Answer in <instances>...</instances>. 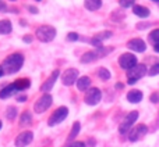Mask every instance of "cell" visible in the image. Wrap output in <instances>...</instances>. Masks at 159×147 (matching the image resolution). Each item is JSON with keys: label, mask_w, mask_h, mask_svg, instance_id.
Instances as JSON below:
<instances>
[{"label": "cell", "mask_w": 159, "mask_h": 147, "mask_svg": "<svg viewBox=\"0 0 159 147\" xmlns=\"http://www.w3.org/2000/svg\"><path fill=\"white\" fill-rule=\"evenodd\" d=\"M4 74H6V72H4V69H3V67L0 65V78H2V76L4 75Z\"/></svg>", "instance_id": "cell-38"}, {"label": "cell", "mask_w": 159, "mask_h": 147, "mask_svg": "<svg viewBox=\"0 0 159 147\" xmlns=\"http://www.w3.org/2000/svg\"><path fill=\"white\" fill-rule=\"evenodd\" d=\"M119 4H120L123 8H129V7H133V6L135 4V0H119Z\"/></svg>", "instance_id": "cell-27"}, {"label": "cell", "mask_w": 159, "mask_h": 147, "mask_svg": "<svg viewBox=\"0 0 159 147\" xmlns=\"http://www.w3.org/2000/svg\"><path fill=\"white\" fill-rule=\"evenodd\" d=\"M80 39V36H78V33H75V32H70L69 35H67V40H70V42H75V40H78Z\"/></svg>", "instance_id": "cell-29"}, {"label": "cell", "mask_w": 159, "mask_h": 147, "mask_svg": "<svg viewBox=\"0 0 159 147\" xmlns=\"http://www.w3.org/2000/svg\"><path fill=\"white\" fill-rule=\"evenodd\" d=\"M93 146H95V140L91 139L89 142H88V147H93Z\"/></svg>", "instance_id": "cell-36"}, {"label": "cell", "mask_w": 159, "mask_h": 147, "mask_svg": "<svg viewBox=\"0 0 159 147\" xmlns=\"http://www.w3.org/2000/svg\"><path fill=\"white\" fill-rule=\"evenodd\" d=\"M28 10H30L31 13H34V14L38 13V8H36V7H28Z\"/></svg>", "instance_id": "cell-35"}, {"label": "cell", "mask_w": 159, "mask_h": 147, "mask_svg": "<svg viewBox=\"0 0 159 147\" xmlns=\"http://www.w3.org/2000/svg\"><path fill=\"white\" fill-rule=\"evenodd\" d=\"M148 40L152 43V46H154V44H159V28H158V29H154V31H151V32H149Z\"/></svg>", "instance_id": "cell-23"}, {"label": "cell", "mask_w": 159, "mask_h": 147, "mask_svg": "<svg viewBox=\"0 0 159 147\" xmlns=\"http://www.w3.org/2000/svg\"><path fill=\"white\" fill-rule=\"evenodd\" d=\"M137 64H138V60L133 53H123V54L119 57V65L123 69H126V71L131 69L133 67H135Z\"/></svg>", "instance_id": "cell-7"}, {"label": "cell", "mask_w": 159, "mask_h": 147, "mask_svg": "<svg viewBox=\"0 0 159 147\" xmlns=\"http://www.w3.org/2000/svg\"><path fill=\"white\" fill-rule=\"evenodd\" d=\"M27 100V96H18L17 97V101H25Z\"/></svg>", "instance_id": "cell-34"}, {"label": "cell", "mask_w": 159, "mask_h": 147, "mask_svg": "<svg viewBox=\"0 0 159 147\" xmlns=\"http://www.w3.org/2000/svg\"><path fill=\"white\" fill-rule=\"evenodd\" d=\"M6 10H7V6H6L4 3L0 0V11H6Z\"/></svg>", "instance_id": "cell-33"}, {"label": "cell", "mask_w": 159, "mask_h": 147, "mask_svg": "<svg viewBox=\"0 0 159 147\" xmlns=\"http://www.w3.org/2000/svg\"><path fill=\"white\" fill-rule=\"evenodd\" d=\"M67 115H69V108H67V107H59V108L55 110V112L49 117L48 125L55 126V125H57V124L63 122V121L67 118Z\"/></svg>", "instance_id": "cell-4"}, {"label": "cell", "mask_w": 159, "mask_h": 147, "mask_svg": "<svg viewBox=\"0 0 159 147\" xmlns=\"http://www.w3.org/2000/svg\"><path fill=\"white\" fill-rule=\"evenodd\" d=\"M148 74V68L145 64H137L135 67H133L131 69L127 71V83L134 85L140 81L143 76H145Z\"/></svg>", "instance_id": "cell-2"}, {"label": "cell", "mask_w": 159, "mask_h": 147, "mask_svg": "<svg viewBox=\"0 0 159 147\" xmlns=\"http://www.w3.org/2000/svg\"><path fill=\"white\" fill-rule=\"evenodd\" d=\"M35 35L41 42H52L56 38V29L50 25H42L36 29Z\"/></svg>", "instance_id": "cell-3"}, {"label": "cell", "mask_w": 159, "mask_h": 147, "mask_svg": "<svg viewBox=\"0 0 159 147\" xmlns=\"http://www.w3.org/2000/svg\"><path fill=\"white\" fill-rule=\"evenodd\" d=\"M147 133H148V128H147V125H144V124H138V125L133 126V128L130 129L129 139H130V142H137V140L143 139Z\"/></svg>", "instance_id": "cell-9"}, {"label": "cell", "mask_w": 159, "mask_h": 147, "mask_svg": "<svg viewBox=\"0 0 159 147\" xmlns=\"http://www.w3.org/2000/svg\"><path fill=\"white\" fill-rule=\"evenodd\" d=\"M17 115H18V111H17L16 107H8L7 111H6V117H7L10 121H13Z\"/></svg>", "instance_id": "cell-26"}, {"label": "cell", "mask_w": 159, "mask_h": 147, "mask_svg": "<svg viewBox=\"0 0 159 147\" xmlns=\"http://www.w3.org/2000/svg\"><path fill=\"white\" fill-rule=\"evenodd\" d=\"M148 74H149V76H157V75H159V63L154 64V65L149 68Z\"/></svg>", "instance_id": "cell-28"}, {"label": "cell", "mask_w": 159, "mask_h": 147, "mask_svg": "<svg viewBox=\"0 0 159 147\" xmlns=\"http://www.w3.org/2000/svg\"><path fill=\"white\" fill-rule=\"evenodd\" d=\"M154 50L155 53H159V44H154Z\"/></svg>", "instance_id": "cell-39"}, {"label": "cell", "mask_w": 159, "mask_h": 147, "mask_svg": "<svg viewBox=\"0 0 159 147\" xmlns=\"http://www.w3.org/2000/svg\"><path fill=\"white\" fill-rule=\"evenodd\" d=\"M149 100H151V103L158 104L159 103V92H154V93H152L151 97H149Z\"/></svg>", "instance_id": "cell-30"}, {"label": "cell", "mask_w": 159, "mask_h": 147, "mask_svg": "<svg viewBox=\"0 0 159 147\" xmlns=\"http://www.w3.org/2000/svg\"><path fill=\"white\" fill-rule=\"evenodd\" d=\"M13 31V25L8 19H2L0 21V35H7Z\"/></svg>", "instance_id": "cell-19"}, {"label": "cell", "mask_w": 159, "mask_h": 147, "mask_svg": "<svg viewBox=\"0 0 159 147\" xmlns=\"http://www.w3.org/2000/svg\"><path fill=\"white\" fill-rule=\"evenodd\" d=\"M32 122V114L30 111H24L20 118V125H30Z\"/></svg>", "instance_id": "cell-22"}, {"label": "cell", "mask_w": 159, "mask_h": 147, "mask_svg": "<svg viewBox=\"0 0 159 147\" xmlns=\"http://www.w3.org/2000/svg\"><path fill=\"white\" fill-rule=\"evenodd\" d=\"M127 47L135 53H144L147 50V43L140 38H134L127 42Z\"/></svg>", "instance_id": "cell-12"}, {"label": "cell", "mask_w": 159, "mask_h": 147, "mask_svg": "<svg viewBox=\"0 0 159 147\" xmlns=\"http://www.w3.org/2000/svg\"><path fill=\"white\" fill-rule=\"evenodd\" d=\"M70 147H85V143L84 142H74L70 145Z\"/></svg>", "instance_id": "cell-31"}, {"label": "cell", "mask_w": 159, "mask_h": 147, "mask_svg": "<svg viewBox=\"0 0 159 147\" xmlns=\"http://www.w3.org/2000/svg\"><path fill=\"white\" fill-rule=\"evenodd\" d=\"M14 85H16V87H17V90H25V89H28V87L31 86V82H30V79H27V78H22V79H17L16 82H14Z\"/></svg>", "instance_id": "cell-20"}, {"label": "cell", "mask_w": 159, "mask_h": 147, "mask_svg": "<svg viewBox=\"0 0 159 147\" xmlns=\"http://www.w3.org/2000/svg\"><path fill=\"white\" fill-rule=\"evenodd\" d=\"M2 126H3V122H2V121H0V129H2Z\"/></svg>", "instance_id": "cell-40"}, {"label": "cell", "mask_w": 159, "mask_h": 147, "mask_svg": "<svg viewBox=\"0 0 159 147\" xmlns=\"http://www.w3.org/2000/svg\"><path fill=\"white\" fill-rule=\"evenodd\" d=\"M53 103V99L50 94H42L41 97L36 100V103L34 104V111L36 112V114H42V112H45L48 108H49L50 106H52Z\"/></svg>", "instance_id": "cell-5"}, {"label": "cell", "mask_w": 159, "mask_h": 147, "mask_svg": "<svg viewBox=\"0 0 159 147\" xmlns=\"http://www.w3.org/2000/svg\"><path fill=\"white\" fill-rule=\"evenodd\" d=\"M98 76L102 79V81H109L110 79V76H112V74H110L109 69H106V68H99L98 69Z\"/></svg>", "instance_id": "cell-25"}, {"label": "cell", "mask_w": 159, "mask_h": 147, "mask_svg": "<svg viewBox=\"0 0 159 147\" xmlns=\"http://www.w3.org/2000/svg\"><path fill=\"white\" fill-rule=\"evenodd\" d=\"M109 38H112V32H110V31H103V32H99L93 36V39H96V40H99V42H103Z\"/></svg>", "instance_id": "cell-24"}, {"label": "cell", "mask_w": 159, "mask_h": 147, "mask_svg": "<svg viewBox=\"0 0 159 147\" xmlns=\"http://www.w3.org/2000/svg\"><path fill=\"white\" fill-rule=\"evenodd\" d=\"M123 83H116V89H123Z\"/></svg>", "instance_id": "cell-37"}, {"label": "cell", "mask_w": 159, "mask_h": 147, "mask_svg": "<svg viewBox=\"0 0 159 147\" xmlns=\"http://www.w3.org/2000/svg\"><path fill=\"white\" fill-rule=\"evenodd\" d=\"M77 79H78V69H75V68L66 69V71L63 72V75H61V82H63V85H66V86L74 85L75 82H77Z\"/></svg>", "instance_id": "cell-11"}, {"label": "cell", "mask_w": 159, "mask_h": 147, "mask_svg": "<svg viewBox=\"0 0 159 147\" xmlns=\"http://www.w3.org/2000/svg\"><path fill=\"white\" fill-rule=\"evenodd\" d=\"M22 40H24L25 43H31V42H32V36H30V35H25L24 38H22Z\"/></svg>", "instance_id": "cell-32"}, {"label": "cell", "mask_w": 159, "mask_h": 147, "mask_svg": "<svg viewBox=\"0 0 159 147\" xmlns=\"http://www.w3.org/2000/svg\"><path fill=\"white\" fill-rule=\"evenodd\" d=\"M80 129H81V124H80L78 121H75V122L73 124L71 132H70V135H69V140H70V142H73V140L77 137V135L80 133Z\"/></svg>", "instance_id": "cell-21"}, {"label": "cell", "mask_w": 159, "mask_h": 147, "mask_svg": "<svg viewBox=\"0 0 159 147\" xmlns=\"http://www.w3.org/2000/svg\"><path fill=\"white\" fill-rule=\"evenodd\" d=\"M84 6L87 10L96 11L102 7V0H84Z\"/></svg>", "instance_id": "cell-18"}, {"label": "cell", "mask_w": 159, "mask_h": 147, "mask_svg": "<svg viewBox=\"0 0 159 147\" xmlns=\"http://www.w3.org/2000/svg\"><path fill=\"white\" fill-rule=\"evenodd\" d=\"M24 65V56L21 53H13L8 57H6V60L3 61L2 67L4 69L6 74H16Z\"/></svg>", "instance_id": "cell-1"}, {"label": "cell", "mask_w": 159, "mask_h": 147, "mask_svg": "<svg viewBox=\"0 0 159 147\" xmlns=\"http://www.w3.org/2000/svg\"><path fill=\"white\" fill-rule=\"evenodd\" d=\"M38 2H39V0H38Z\"/></svg>", "instance_id": "cell-43"}, {"label": "cell", "mask_w": 159, "mask_h": 147, "mask_svg": "<svg viewBox=\"0 0 159 147\" xmlns=\"http://www.w3.org/2000/svg\"><path fill=\"white\" fill-rule=\"evenodd\" d=\"M133 13H134L137 17H140V18H147V17H149L151 11H149V8H147L145 6L134 4L133 6Z\"/></svg>", "instance_id": "cell-16"}, {"label": "cell", "mask_w": 159, "mask_h": 147, "mask_svg": "<svg viewBox=\"0 0 159 147\" xmlns=\"http://www.w3.org/2000/svg\"><path fill=\"white\" fill-rule=\"evenodd\" d=\"M138 111H131L129 115H127L126 118H124V121L120 124V126H119V132H120L121 135H126L127 132H130V129L133 128V125L135 124V121L138 120Z\"/></svg>", "instance_id": "cell-6"}, {"label": "cell", "mask_w": 159, "mask_h": 147, "mask_svg": "<svg viewBox=\"0 0 159 147\" xmlns=\"http://www.w3.org/2000/svg\"><path fill=\"white\" fill-rule=\"evenodd\" d=\"M143 92L141 90H137V89H133V90H130L129 93H127V100L130 101V103H133V104H137V103H140L141 100H143Z\"/></svg>", "instance_id": "cell-14"}, {"label": "cell", "mask_w": 159, "mask_h": 147, "mask_svg": "<svg viewBox=\"0 0 159 147\" xmlns=\"http://www.w3.org/2000/svg\"><path fill=\"white\" fill-rule=\"evenodd\" d=\"M11 2H16V0H11Z\"/></svg>", "instance_id": "cell-42"}, {"label": "cell", "mask_w": 159, "mask_h": 147, "mask_svg": "<svg viewBox=\"0 0 159 147\" xmlns=\"http://www.w3.org/2000/svg\"><path fill=\"white\" fill-rule=\"evenodd\" d=\"M59 75H60L59 69H55V71L52 72V75H50L49 78L46 79V82H43V83H42V86H41V92H43V93L50 92V90H52V87L55 86V82L57 81Z\"/></svg>", "instance_id": "cell-13"}, {"label": "cell", "mask_w": 159, "mask_h": 147, "mask_svg": "<svg viewBox=\"0 0 159 147\" xmlns=\"http://www.w3.org/2000/svg\"><path fill=\"white\" fill-rule=\"evenodd\" d=\"M34 140V133L31 131H24L16 137L14 145L16 147H27L28 145H31Z\"/></svg>", "instance_id": "cell-10"}, {"label": "cell", "mask_w": 159, "mask_h": 147, "mask_svg": "<svg viewBox=\"0 0 159 147\" xmlns=\"http://www.w3.org/2000/svg\"><path fill=\"white\" fill-rule=\"evenodd\" d=\"M102 100V92L98 89V87H89L85 93L84 101L88 106H96L99 101Z\"/></svg>", "instance_id": "cell-8"}, {"label": "cell", "mask_w": 159, "mask_h": 147, "mask_svg": "<svg viewBox=\"0 0 159 147\" xmlns=\"http://www.w3.org/2000/svg\"><path fill=\"white\" fill-rule=\"evenodd\" d=\"M75 83H77V89L80 92H87L91 86V79H89V76H81V78L77 79Z\"/></svg>", "instance_id": "cell-17"}, {"label": "cell", "mask_w": 159, "mask_h": 147, "mask_svg": "<svg viewBox=\"0 0 159 147\" xmlns=\"http://www.w3.org/2000/svg\"><path fill=\"white\" fill-rule=\"evenodd\" d=\"M152 2H155V3H159V0H152Z\"/></svg>", "instance_id": "cell-41"}, {"label": "cell", "mask_w": 159, "mask_h": 147, "mask_svg": "<svg viewBox=\"0 0 159 147\" xmlns=\"http://www.w3.org/2000/svg\"><path fill=\"white\" fill-rule=\"evenodd\" d=\"M16 92H18L17 90V87H16V85L14 83H11V85H7L6 87H3L2 90H0V99H8V97H11V96H14L16 94Z\"/></svg>", "instance_id": "cell-15"}]
</instances>
